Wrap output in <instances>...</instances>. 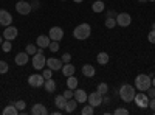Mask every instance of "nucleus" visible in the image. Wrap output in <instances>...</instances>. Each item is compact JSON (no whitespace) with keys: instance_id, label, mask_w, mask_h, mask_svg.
<instances>
[{"instance_id":"obj_7","label":"nucleus","mask_w":155,"mask_h":115,"mask_svg":"<svg viewBox=\"0 0 155 115\" xmlns=\"http://www.w3.org/2000/svg\"><path fill=\"white\" fill-rule=\"evenodd\" d=\"M116 25H120V27L126 28L129 25L132 23V16L127 14V12H120V14H116Z\"/></svg>"},{"instance_id":"obj_12","label":"nucleus","mask_w":155,"mask_h":115,"mask_svg":"<svg viewBox=\"0 0 155 115\" xmlns=\"http://www.w3.org/2000/svg\"><path fill=\"white\" fill-rule=\"evenodd\" d=\"M11 23H12L11 12L6 11V9H0V25H2V27H9Z\"/></svg>"},{"instance_id":"obj_10","label":"nucleus","mask_w":155,"mask_h":115,"mask_svg":"<svg viewBox=\"0 0 155 115\" xmlns=\"http://www.w3.org/2000/svg\"><path fill=\"white\" fill-rule=\"evenodd\" d=\"M19 34V30L16 27H12V25H9V27H5L3 30V39L5 41H14L16 37Z\"/></svg>"},{"instance_id":"obj_15","label":"nucleus","mask_w":155,"mask_h":115,"mask_svg":"<svg viewBox=\"0 0 155 115\" xmlns=\"http://www.w3.org/2000/svg\"><path fill=\"white\" fill-rule=\"evenodd\" d=\"M28 59H30V55L27 53V52H20V53H17L16 55V58H14V62L17 64V66H27L28 64Z\"/></svg>"},{"instance_id":"obj_32","label":"nucleus","mask_w":155,"mask_h":115,"mask_svg":"<svg viewBox=\"0 0 155 115\" xmlns=\"http://www.w3.org/2000/svg\"><path fill=\"white\" fill-rule=\"evenodd\" d=\"M11 48H12V45H11V41H5L3 44H2V50L5 53H9L11 52Z\"/></svg>"},{"instance_id":"obj_18","label":"nucleus","mask_w":155,"mask_h":115,"mask_svg":"<svg viewBox=\"0 0 155 115\" xmlns=\"http://www.w3.org/2000/svg\"><path fill=\"white\" fill-rule=\"evenodd\" d=\"M95 73H96V70H95V67L92 66V64H84L82 66V75L85 76V78H93Z\"/></svg>"},{"instance_id":"obj_5","label":"nucleus","mask_w":155,"mask_h":115,"mask_svg":"<svg viewBox=\"0 0 155 115\" xmlns=\"http://www.w3.org/2000/svg\"><path fill=\"white\" fill-rule=\"evenodd\" d=\"M16 11L20 16H28L33 11V8H31V3L27 2V0H19V2L16 3Z\"/></svg>"},{"instance_id":"obj_50","label":"nucleus","mask_w":155,"mask_h":115,"mask_svg":"<svg viewBox=\"0 0 155 115\" xmlns=\"http://www.w3.org/2000/svg\"><path fill=\"white\" fill-rule=\"evenodd\" d=\"M62 2H65V0H62Z\"/></svg>"},{"instance_id":"obj_17","label":"nucleus","mask_w":155,"mask_h":115,"mask_svg":"<svg viewBox=\"0 0 155 115\" xmlns=\"http://www.w3.org/2000/svg\"><path fill=\"white\" fill-rule=\"evenodd\" d=\"M51 39H50V36H45V34H41V36H37V39H36V44L39 48H48Z\"/></svg>"},{"instance_id":"obj_27","label":"nucleus","mask_w":155,"mask_h":115,"mask_svg":"<svg viewBox=\"0 0 155 115\" xmlns=\"http://www.w3.org/2000/svg\"><path fill=\"white\" fill-rule=\"evenodd\" d=\"M96 90H98L102 96L107 95V93H109V84H106V83H99L98 87H96Z\"/></svg>"},{"instance_id":"obj_39","label":"nucleus","mask_w":155,"mask_h":115,"mask_svg":"<svg viewBox=\"0 0 155 115\" xmlns=\"http://www.w3.org/2000/svg\"><path fill=\"white\" fill-rule=\"evenodd\" d=\"M147 41H149L150 44H155V30H152V31L147 34Z\"/></svg>"},{"instance_id":"obj_21","label":"nucleus","mask_w":155,"mask_h":115,"mask_svg":"<svg viewBox=\"0 0 155 115\" xmlns=\"http://www.w3.org/2000/svg\"><path fill=\"white\" fill-rule=\"evenodd\" d=\"M54 104H56V107H58V109H61V110H65L67 98L64 96V95H58V96L54 98Z\"/></svg>"},{"instance_id":"obj_16","label":"nucleus","mask_w":155,"mask_h":115,"mask_svg":"<svg viewBox=\"0 0 155 115\" xmlns=\"http://www.w3.org/2000/svg\"><path fill=\"white\" fill-rule=\"evenodd\" d=\"M61 72H62V75L65 76V78H68V76L74 75V72H76V67L73 66L71 62H65V64H64V66H62Z\"/></svg>"},{"instance_id":"obj_13","label":"nucleus","mask_w":155,"mask_h":115,"mask_svg":"<svg viewBox=\"0 0 155 115\" xmlns=\"http://www.w3.org/2000/svg\"><path fill=\"white\" fill-rule=\"evenodd\" d=\"M62 66H64L62 59H56V58H48V59H47V67H48V69H51L53 72L61 70V69H62Z\"/></svg>"},{"instance_id":"obj_24","label":"nucleus","mask_w":155,"mask_h":115,"mask_svg":"<svg viewBox=\"0 0 155 115\" xmlns=\"http://www.w3.org/2000/svg\"><path fill=\"white\" fill-rule=\"evenodd\" d=\"M96 61H98V64H99V66H106V64L110 61V58H109V55H107L106 52H101V53H98V56H96Z\"/></svg>"},{"instance_id":"obj_28","label":"nucleus","mask_w":155,"mask_h":115,"mask_svg":"<svg viewBox=\"0 0 155 115\" xmlns=\"http://www.w3.org/2000/svg\"><path fill=\"white\" fill-rule=\"evenodd\" d=\"M93 112H95V107H93V106H90V104H85V106L82 107V110H81L82 115H92Z\"/></svg>"},{"instance_id":"obj_47","label":"nucleus","mask_w":155,"mask_h":115,"mask_svg":"<svg viewBox=\"0 0 155 115\" xmlns=\"http://www.w3.org/2000/svg\"><path fill=\"white\" fill-rule=\"evenodd\" d=\"M3 44V39H2V36H0V45H2Z\"/></svg>"},{"instance_id":"obj_25","label":"nucleus","mask_w":155,"mask_h":115,"mask_svg":"<svg viewBox=\"0 0 155 115\" xmlns=\"http://www.w3.org/2000/svg\"><path fill=\"white\" fill-rule=\"evenodd\" d=\"M17 113H19V109L14 104H8L3 109V115H17Z\"/></svg>"},{"instance_id":"obj_11","label":"nucleus","mask_w":155,"mask_h":115,"mask_svg":"<svg viewBox=\"0 0 155 115\" xmlns=\"http://www.w3.org/2000/svg\"><path fill=\"white\" fill-rule=\"evenodd\" d=\"M48 36H50V39L51 41H62V37H64V30L61 27H51L50 31H48Z\"/></svg>"},{"instance_id":"obj_38","label":"nucleus","mask_w":155,"mask_h":115,"mask_svg":"<svg viewBox=\"0 0 155 115\" xmlns=\"http://www.w3.org/2000/svg\"><path fill=\"white\" fill-rule=\"evenodd\" d=\"M146 92H147V96H149L150 100H152V98H155V87H153V86H150Z\"/></svg>"},{"instance_id":"obj_34","label":"nucleus","mask_w":155,"mask_h":115,"mask_svg":"<svg viewBox=\"0 0 155 115\" xmlns=\"http://www.w3.org/2000/svg\"><path fill=\"white\" fill-rule=\"evenodd\" d=\"M28 55H36V52H37V48H36V45H33V44H30V45H27V50H25Z\"/></svg>"},{"instance_id":"obj_22","label":"nucleus","mask_w":155,"mask_h":115,"mask_svg":"<svg viewBox=\"0 0 155 115\" xmlns=\"http://www.w3.org/2000/svg\"><path fill=\"white\" fill-rule=\"evenodd\" d=\"M76 107H78V101H76L74 98L67 100V104H65V112H67V113L74 112V110H76Z\"/></svg>"},{"instance_id":"obj_42","label":"nucleus","mask_w":155,"mask_h":115,"mask_svg":"<svg viewBox=\"0 0 155 115\" xmlns=\"http://www.w3.org/2000/svg\"><path fill=\"white\" fill-rule=\"evenodd\" d=\"M149 107H150V109L155 112V98H152V100L149 101Z\"/></svg>"},{"instance_id":"obj_45","label":"nucleus","mask_w":155,"mask_h":115,"mask_svg":"<svg viewBox=\"0 0 155 115\" xmlns=\"http://www.w3.org/2000/svg\"><path fill=\"white\" fill-rule=\"evenodd\" d=\"M152 86L155 87V76H153V78H152Z\"/></svg>"},{"instance_id":"obj_1","label":"nucleus","mask_w":155,"mask_h":115,"mask_svg":"<svg viewBox=\"0 0 155 115\" xmlns=\"http://www.w3.org/2000/svg\"><path fill=\"white\" fill-rule=\"evenodd\" d=\"M137 89L135 86H130V84H123L120 87V90H118V95L120 98L124 101V103H130V101H134L135 95H137Z\"/></svg>"},{"instance_id":"obj_29","label":"nucleus","mask_w":155,"mask_h":115,"mask_svg":"<svg viewBox=\"0 0 155 115\" xmlns=\"http://www.w3.org/2000/svg\"><path fill=\"white\" fill-rule=\"evenodd\" d=\"M48 48H50V52H51V53L59 52V42H58V41H51L50 45H48Z\"/></svg>"},{"instance_id":"obj_36","label":"nucleus","mask_w":155,"mask_h":115,"mask_svg":"<svg viewBox=\"0 0 155 115\" xmlns=\"http://www.w3.org/2000/svg\"><path fill=\"white\" fill-rule=\"evenodd\" d=\"M115 115H129V110L124 107H118V109H115Z\"/></svg>"},{"instance_id":"obj_35","label":"nucleus","mask_w":155,"mask_h":115,"mask_svg":"<svg viewBox=\"0 0 155 115\" xmlns=\"http://www.w3.org/2000/svg\"><path fill=\"white\" fill-rule=\"evenodd\" d=\"M42 76H44L45 79H50L51 76H53V70H51V69H44V72H42Z\"/></svg>"},{"instance_id":"obj_14","label":"nucleus","mask_w":155,"mask_h":115,"mask_svg":"<svg viewBox=\"0 0 155 115\" xmlns=\"http://www.w3.org/2000/svg\"><path fill=\"white\" fill-rule=\"evenodd\" d=\"M73 98L78 101L79 104H82V103H87V98H88V95H87V92L84 90V89H74V95H73Z\"/></svg>"},{"instance_id":"obj_48","label":"nucleus","mask_w":155,"mask_h":115,"mask_svg":"<svg viewBox=\"0 0 155 115\" xmlns=\"http://www.w3.org/2000/svg\"><path fill=\"white\" fill-rule=\"evenodd\" d=\"M152 28H153V30H155V23H153V25H152Z\"/></svg>"},{"instance_id":"obj_40","label":"nucleus","mask_w":155,"mask_h":115,"mask_svg":"<svg viewBox=\"0 0 155 115\" xmlns=\"http://www.w3.org/2000/svg\"><path fill=\"white\" fill-rule=\"evenodd\" d=\"M61 59H62L64 64H65V62H70V61H71V55H70V53H64Z\"/></svg>"},{"instance_id":"obj_31","label":"nucleus","mask_w":155,"mask_h":115,"mask_svg":"<svg viewBox=\"0 0 155 115\" xmlns=\"http://www.w3.org/2000/svg\"><path fill=\"white\" fill-rule=\"evenodd\" d=\"M115 25H116V19L115 17H107L106 19V27L107 28H115Z\"/></svg>"},{"instance_id":"obj_4","label":"nucleus","mask_w":155,"mask_h":115,"mask_svg":"<svg viewBox=\"0 0 155 115\" xmlns=\"http://www.w3.org/2000/svg\"><path fill=\"white\" fill-rule=\"evenodd\" d=\"M33 69L36 70H44V67L47 66V58L44 56V48H39L36 55H33Z\"/></svg>"},{"instance_id":"obj_2","label":"nucleus","mask_w":155,"mask_h":115,"mask_svg":"<svg viewBox=\"0 0 155 115\" xmlns=\"http://www.w3.org/2000/svg\"><path fill=\"white\" fill-rule=\"evenodd\" d=\"M90 34H92V27H90L88 23H81V25H78V27L73 30V36H74V39H78V41L88 39Z\"/></svg>"},{"instance_id":"obj_8","label":"nucleus","mask_w":155,"mask_h":115,"mask_svg":"<svg viewBox=\"0 0 155 115\" xmlns=\"http://www.w3.org/2000/svg\"><path fill=\"white\" fill-rule=\"evenodd\" d=\"M44 83H45V78L42 75H39V73H34V75H30L28 76V84L31 86V87H42L44 86Z\"/></svg>"},{"instance_id":"obj_9","label":"nucleus","mask_w":155,"mask_h":115,"mask_svg":"<svg viewBox=\"0 0 155 115\" xmlns=\"http://www.w3.org/2000/svg\"><path fill=\"white\" fill-rule=\"evenodd\" d=\"M87 103L90 104V106H93V107H98V106H101L102 104V95L96 90V92H92L88 95V98H87Z\"/></svg>"},{"instance_id":"obj_20","label":"nucleus","mask_w":155,"mask_h":115,"mask_svg":"<svg viewBox=\"0 0 155 115\" xmlns=\"http://www.w3.org/2000/svg\"><path fill=\"white\" fill-rule=\"evenodd\" d=\"M44 87H45V90L48 92V93H53V92H56V81L53 79V78H50V79H45V83H44Z\"/></svg>"},{"instance_id":"obj_26","label":"nucleus","mask_w":155,"mask_h":115,"mask_svg":"<svg viewBox=\"0 0 155 115\" xmlns=\"http://www.w3.org/2000/svg\"><path fill=\"white\" fill-rule=\"evenodd\" d=\"M65 81H67V87H68V89H71V90H74V89L78 87V81H79V79L74 78V76L71 75V76H68V78H67Z\"/></svg>"},{"instance_id":"obj_37","label":"nucleus","mask_w":155,"mask_h":115,"mask_svg":"<svg viewBox=\"0 0 155 115\" xmlns=\"http://www.w3.org/2000/svg\"><path fill=\"white\" fill-rule=\"evenodd\" d=\"M62 95H64V96H65L67 100H70V98H73V95H74V90H71V89H68V87H67V90H65V92H64Z\"/></svg>"},{"instance_id":"obj_30","label":"nucleus","mask_w":155,"mask_h":115,"mask_svg":"<svg viewBox=\"0 0 155 115\" xmlns=\"http://www.w3.org/2000/svg\"><path fill=\"white\" fill-rule=\"evenodd\" d=\"M9 70V66H8V62L6 61H0V75H3V73H8Z\"/></svg>"},{"instance_id":"obj_6","label":"nucleus","mask_w":155,"mask_h":115,"mask_svg":"<svg viewBox=\"0 0 155 115\" xmlns=\"http://www.w3.org/2000/svg\"><path fill=\"white\" fill-rule=\"evenodd\" d=\"M134 101H135L137 107H140V109H146V107H149V101H150V98L147 96V93L140 92V93L135 95Z\"/></svg>"},{"instance_id":"obj_33","label":"nucleus","mask_w":155,"mask_h":115,"mask_svg":"<svg viewBox=\"0 0 155 115\" xmlns=\"http://www.w3.org/2000/svg\"><path fill=\"white\" fill-rule=\"evenodd\" d=\"M14 106L19 109V112L20 110H25V107H27V103H25V101L23 100H19V101H16V103H14Z\"/></svg>"},{"instance_id":"obj_19","label":"nucleus","mask_w":155,"mask_h":115,"mask_svg":"<svg viewBox=\"0 0 155 115\" xmlns=\"http://www.w3.org/2000/svg\"><path fill=\"white\" fill-rule=\"evenodd\" d=\"M31 113H33V115H47V113H48V109H47L44 104L37 103V104H34V106L31 107Z\"/></svg>"},{"instance_id":"obj_43","label":"nucleus","mask_w":155,"mask_h":115,"mask_svg":"<svg viewBox=\"0 0 155 115\" xmlns=\"http://www.w3.org/2000/svg\"><path fill=\"white\" fill-rule=\"evenodd\" d=\"M113 16H115L113 11H107V17H113ZM115 17H116V16H115Z\"/></svg>"},{"instance_id":"obj_23","label":"nucleus","mask_w":155,"mask_h":115,"mask_svg":"<svg viewBox=\"0 0 155 115\" xmlns=\"http://www.w3.org/2000/svg\"><path fill=\"white\" fill-rule=\"evenodd\" d=\"M92 9H93V12H102L106 9L104 0H96V2H93L92 3Z\"/></svg>"},{"instance_id":"obj_46","label":"nucleus","mask_w":155,"mask_h":115,"mask_svg":"<svg viewBox=\"0 0 155 115\" xmlns=\"http://www.w3.org/2000/svg\"><path fill=\"white\" fill-rule=\"evenodd\" d=\"M138 2H140V3H146V2H147V0H138Z\"/></svg>"},{"instance_id":"obj_44","label":"nucleus","mask_w":155,"mask_h":115,"mask_svg":"<svg viewBox=\"0 0 155 115\" xmlns=\"http://www.w3.org/2000/svg\"><path fill=\"white\" fill-rule=\"evenodd\" d=\"M74 3H81V2H84V0H73Z\"/></svg>"},{"instance_id":"obj_41","label":"nucleus","mask_w":155,"mask_h":115,"mask_svg":"<svg viewBox=\"0 0 155 115\" xmlns=\"http://www.w3.org/2000/svg\"><path fill=\"white\" fill-rule=\"evenodd\" d=\"M39 6H41V3H39L37 0H34V2H31V8H33V9H37Z\"/></svg>"},{"instance_id":"obj_3","label":"nucleus","mask_w":155,"mask_h":115,"mask_svg":"<svg viewBox=\"0 0 155 115\" xmlns=\"http://www.w3.org/2000/svg\"><path fill=\"white\" fill-rule=\"evenodd\" d=\"M150 86H152V78L149 75L141 73V75H138L135 78V89L140 90V92H146Z\"/></svg>"},{"instance_id":"obj_49","label":"nucleus","mask_w":155,"mask_h":115,"mask_svg":"<svg viewBox=\"0 0 155 115\" xmlns=\"http://www.w3.org/2000/svg\"><path fill=\"white\" fill-rule=\"evenodd\" d=\"M147 2H155V0H147Z\"/></svg>"}]
</instances>
